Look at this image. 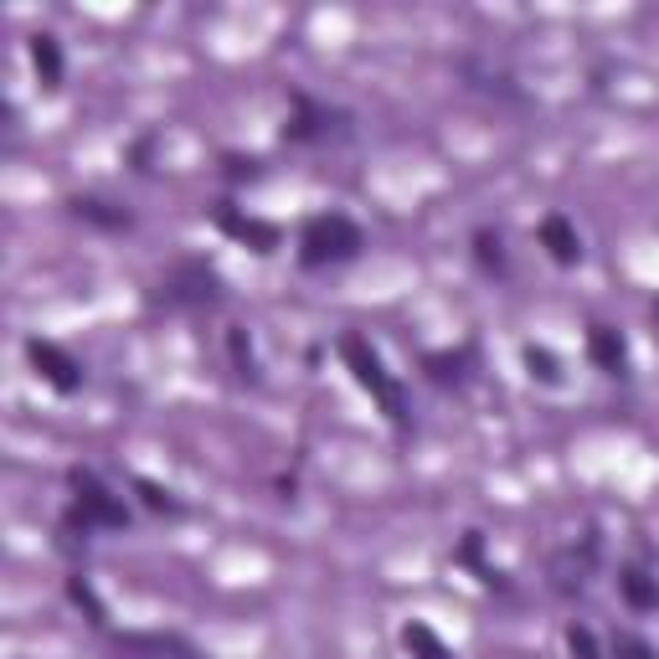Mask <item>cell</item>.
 <instances>
[{"label": "cell", "instance_id": "6da1fadb", "mask_svg": "<svg viewBox=\"0 0 659 659\" xmlns=\"http://www.w3.org/2000/svg\"><path fill=\"white\" fill-rule=\"evenodd\" d=\"M341 356H346V366L356 371V381H361L366 392L377 397V408L392 418V423H408V402H402V387H397L392 377H387V366H381V356L366 341H356V335H346L341 341Z\"/></svg>", "mask_w": 659, "mask_h": 659}, {"label": "cell", "instance_id": "7a4b0ae2", "mask_svg": "<svg viewBox=\"0 0 659 659\" xmlns=\"http://www.w3.org/2000/svg\"><path fill=\"white\" fill-rule=\"evenodd\" d=\"M361 252V227L350 217H314L310 227H304V237H299V258L310 268L320 263H346V258H356Z\"/></svg>", "mask_w": 659, "mask_h": 659}, {"label": "cell", "instance_id": "3957f363", "mask_svg": "<svg viewBox=\"0 0 659 659\" xmlns=\"http://www.w3.org/2000/svg\"><path fill=\"white\" fill-rule=\"evenodd\" d=\"M73 489H78V510H73V520H83V531H88V526H109V531L114 526H125V505L114 500L94 474H73Z\"/></svg>", "mask_w": 659, "mask_h": 659}, {"label": "cell", "instance_id": "277c9868", "mask_svg": "<svg viewBox=\"0 0 659 659\" xmlns=\"http://www.w3.org/2000/svg\"><path fill=\"white\" fill-rule=\"evenodd\" d=\"M26 361H32L36 377L52 381L57 392H78L83 387V366L73 361V356H63L57 346H47V341H26Z\"/></svg>", "mask_w": 659, "mask_h": 659}, {"label": "cell", "instance_id": "5b68a950", "mask_svg": "<svg viewBox=\"0 0 659 659\" xmlns=\"http://www.w3.org/2000/svg\"><path fill=\"white\" fill-rule=\"evenodd\" d=\"M541 242H547V252L562 268H572L582 258V237H577V227H572L566 217H547V222H541Z\"/></svg>", "mask_w": 659, "mask_h": 659}, {"label": "cell", "instance_id": "8992f818", "mask_svg": "<svg viewBox=\"0 0 659 659\" xmlns=\"http://www.w3.org/2000/svg\"><path fill=\"white\" fill-rule=\"evenodd\" d=\"M222 227L233 237H242V242H252V252H273L279 248V233L268 227V222L258 217H237V212H222Z\"/></svg>", "mask_w": 659, "mask_h": 659}, {"label": "cell", "instance_id": "52a82bcc", "mask_svg": "<svg viewBox=\"0 0 659 659\" xmlns=\"http://www.w3.org/2000/svg\"><path fill=\"white\" fill-rule=\"evenodd\" d=\"M587 350H593V361L603 366V371H624V361H628L624 341H618V330H608V325H593V335H587Z\"/></svg>", "mask_w": 659, "mask_h": 659}, {"label": "cell", "instance_id": "ba28073f", "mask_svg": "<svg viewBox=\"0 0 659 659\" xmlns=\"http://www.w3.org/2000/svg\"><path fill=\"white\" fill-rule=\"evenodd\" d=\"M32 63H36V73H42L47 88L63 83V52H57V36H32Z\"/></svg>", "mask_w": 659, "mask_h": 659}, {"label": "cell", "instance_id": "9c48e42d", "mask_svg": "<svg viewBox=\"0 0 659 659\" xmlns=\"http://www.w3.org/2000/svg\"><path fill=\"white\" fill-rule=\"evenodd\" d=\"M402 644H408L412 659H454L449 649H443V639H439V634H433L428 624H408V628H402Z\"/></svg>", "mask_w": 659, "mask_h": 659}, {"label": "cell", "instance_id": "30bf717a", "mask_svg": "<svg viewBox=\"0 0 659 659\" xmlns=\"http://www.w3.org/2000/svg\"><path fill=\"white\" fill-rule=\"evenodd\" d=\"M618 587H624V597L634 603V608H659V587L644 577V572H624V577H618Z\"/></svg>", "mask_w": 659, "mask_h": 659}, {"label": "cell", "instance_id": "8fae6325", "mask_svg": "<svg viewBox=\"0 0 659 659\" xmlns=\"http://www.w3.org/2000/svg\"><path fill=\"white\" fill-rule=\"evenodd\" d=\"M526 366H531V377L547 381V387H557V381H562V371H557V356H551V350L526 346Z\"/></svg>", "mask_w": 659, "mask_h": 659}, {"label": "cell", "instance_id": "7c38bea8", "mask_svg": "<svg viewBox=\"0 0 659 659\" xmlns=\"http://www.w3.org/2000/svg\"><path fill=\"white\" fill-rule=\"evenodd\" d=\"M73 212H78V217H88V222H98V227H125V212H109V206L104 202H73Z\"/></svg>", "mask_w": 659, "mask_h": 659}, {"label": "cell", "instance_id": "4fadbf2b", "mask_svg": "<svg viewBox=\"0 0 659 659\" xmlns=\"http://www.w3.org/2000/svg\"><path fill=\"white\" fill-rule=\"evenodd\" d=\"M566 649H572V659H603V655H597L593 628H582V624L566 628Z\"/></svg>", "mask_w": 659, "mask_h": 659}, {"label": "cell", "instance_id": "5bb4252c", "mask_svg": "<svg viewBox=\"0 0 659 659\" xmlns=\"http://www.w3.org/2000/svg\"><path fill=\"white\" fill-rule=\"evenodd\" d=\"M227 341H233V361H237V377H242V381H258V366H252L248 335H242V330H233V335H227Z\"/></svg>", "mask_w": 659, "mask_h": 659}, {"label": "cell", "instance_id": "9a60e30c", "mask_svg": "<svg viewBox=\"0 0 659 659\" xmlns=\"http://www.w3.org/2000/svg\"><path fill=\"white\" fill-rule=\"evenodd\" d=\"M140 495H144V505H150V510H171V516H175V510H181V505H175V500H171V495H165V489H160V485H140Z\"/></svg>", "mask_w": 659, "mask_h": 659}, {"label": "cell", "instance_id": "2e32d148", "mask_svg": "<svg viewBox=\"0 0 659 659\" xmlns=\"http://www.w3.org/2000/svg\"><path fill=\"white\" fill-rule=\"evenodd\" d=\"M479 258H485V263H500V237L479 233Z\"/></svg>", "mask_w": 659, "mask_h": 659}, {"label": "cell", "instance_id": "e0dca14e", "mask_svg": "<svg viewBox=\"0 0 659 659\" xmlns=\"http://www.w3.org/2000/svg\"><path fill=\"white\" fill-rule=\"evenodd\" d=\"M624 659H649V649L639 639H624Z\"/></svg>", "mask_w": 659, "mask_h": 659}]
</instances>
